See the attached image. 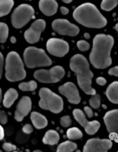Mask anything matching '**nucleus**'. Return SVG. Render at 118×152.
<instances>
[{
  "label": "nucleus",
  "instance_id": "423d86ee",
  "mask_svg": "<svg viewBox=\"0 0 118 152\" xmlns=\"http://www.w3.org/2000/svg\"><path fill=\"white\" fill-rule=\"evenodd\" d=\"M40 100V107L43 110H49L54 113H59L63 111V99L52 92L49 88H43L39 92Z\"/></svg>",
  "mask_w": 118,
  "mask_h": 152
},
{
  "label": "nucleus",
  "instance_id": "72a5a7b5",
  "mask_svg": "<svg viewBox=\"0 0 118 152\" xmlns=\"http://www.w3.org/2000/svg\"><path fill=\"white\" fill-rule=\"evenodd\" d=\"M84 111L85 112L86 115L87 116L88 118H92L93 116V111H92V110L90 107L85 106L84 107Z\"/></svg>",
  "mask_w": 118,
  "mask_h": 152
},
{
  "label": "nucleus",
  "instance_id": "6e6552de",
  "mask_svg": "<svg viewBox=\"0 0 118 152\" xmlns=\"http://www.w3.org/2000/svg\"><path fill=\"white\" fill-rule=\"evenodd\" d=\"M65 72L61 66H55L49 70L40 69L34 74L36 79L43 83H56L59 82L63 76Z\"/></svg>",
  "mask_w": 118,
  "mask_h": 152
},
{
  "label": "nucleus",
  "instance_id": "20e7f679",
  "mask_svg": "<svg viewBox=\"0 0 118 152\" xmlns=\"http://www.w3.org/2000/svg\"><path fill=\"white\" fill-rule=\"evenodd\" d=\"M6 77L11 82L23 80L26 76L24 64L20 55L15 52L9 53L6 59Z\"/></svg>",
  "mask_w": 118,
  "mask_h": 152
},
{
  "label": "nucleus",
  "instance_id": "1a4fd4ad",
  "mask_svg": "<svg viewBox=\"0 0 118 152\" xmlns=\"http://www.w3.org/2000/svg\"><path fill=\"white\" fill-rule=\"evenodd\" d=\"M52 28L60 35L74 37L79 32V27L65 19H57L52 23Z\"/></svg>",
  "mask_w": 118,
  "mask_h": 152
},
{
  "label": "nucleus",
  "instance_id": "58836bf2",
  "mask_svg": "<svg viewBox=\"0 0 118 152\" xmlns=\"http://www.w3.org/2000/svg\"><path fill=\"white\" fill-rule=\"evenodd\" d=\"M4 128L0 125V140L4 139Z\"/></svg>",
  "mask_w": 118,
  "mask_h": 152
},
{
  "label": "nucleus",
  "instance_id": "c756f323",
  "mask_svg": "<svg viewBox=\"0 0 118 152\" xmlns=\"http://www.w3.org/2000/svg\"><path fill=\"white\" fill-rule=\"evenodd\" d=\"M72 124L71 117L69 116H65L60 118V124L65 128L70 127Z\"/></svg>",
  "mask_w": 118,
  "mask_h": 152
},
{
  "label": "nucleus",
  "instance_id": "7c9ffc66",
  "mask_svg": "<svg viewBox=\"0 0 118 152\" xmlns=\"http://www.w3.org/2000/svg\"><path fill=\"white\" fill-rule=\"evenodd\" d=\"M2 148L6 152H11L16 150V146L10 143H4L2 145Z\"/></svg>",
  "mask_w": 118,
  "mask_h": 152
},
{
  "label": "nucleus",
  "instance_id": "2eb2a0df",
  "mask_svg": "<svg viewBox=\"0 0 118 152\" xmlns=\"http://www.w3.org/2000/svg\"><path fill=\"white\" fill-rule=\"evenodd\" d=\"M59 91L61 94L67 98L68 101L72 104H77L81 102V97L78 88L75 84L67 82L60 86Z\"/></svg>",
  "mask_w": 118,
  "mask_h": 152
},
{
  "label": "nucleus",
  "instance_id": "dca6fc26",
  "mask_svg": "<svg viewBox=\"0 0 118 152\" xmlns=\"http://www.w3.org/2000/svg\"><path fill=\"white\" fill-rule=\"evenodd\" d=\"M32 109V101L30 97L24 96L17 106L15 118L18 122H20L27 116Z\"/></svg>",
  "mask_w": 118,
  "mask_h": 152
},
{
  "label": "nucleus",
  "instance_id": "4c0bfd02",
  "mask_svg": "<svg viewBox=\"0 0 118 152\" xmlns=\"http://www.w3.org/2000/svg\"><path fill=\"white\" fill-rule=\"evenodd\" d=\"M60 12L63 15H66L69 12V10L66 7L62 6L60 7Z\"/></svg>",
  "mask_w": 118,
  "mask_h": 152
},
{
  "label": "nucleus",
  "instance_id": "f3484780",
  "mask_svg": "<svg viewBox=\"0 0 118 152\" xmlns=\"http://www.w3.org/2000/svg\"><path fill=\"white\" fill-rule=\"evenodd\" d=\"M39 7L44 15H54L58 9V4L55 0H40Z\"/></svg>",
  "mask_w": 118,
  "mask_h": 152
},
{
  "label": "nucleus",
  "instance_id": "473e14b6",
  "mask_svg": "<svg viewBox=\"0 0 118 152\" xmlns=\"http://www.w3.org/2000/svg\"><path fill=\"white\" fill-rule=\"evenodd\" d=\"M23 132L25 134H31L33 131V127L30 124H25L22 128Z\"/></svg>",
  "mask_w": 118,
  "mask_h": 152
},
{
  "label": "nucleus",
  "instance_id": "ea45409f",
  "mask_svg": "<svg viewBox=\"0 0 118 152\" xmlns=\"http://www.w3.org/2000/svg\"><path fill=\"white\" fill-rule=\"evenodd\" d=\"M10 40L12 43H15L16 42V38L15 37H11L10 38Z\"/></svg>",
  "mask_w": 118,
  "mask_h": 152
},
{
  "label": "nucleus",
  "instance_id": "a19ab883",
  "mask_svg": "<svg viewBox=\"0 0 118 152\" xmlns=\"http://www.w3.org/2000/svg\"><path fill=\"white\" fill-rule=\"evenodd\" d=\"M84 38H85L86 39H88L90 38V34L88 33H85L84 34Z\"/></svg>",
  "mask_w": 118,
  "mask_h": 152
},
{
  "label": "nucleus",
  "instance_id": "aec40b11",
  "mask_svg": "<svg viewBox=\"0 0 118 152\" xmlns=\"http://www.w3.org/2000/svg\"><path fill=\"white\" fill-rule=\"evenodd\" d=\"M18 97V92L14 88H9L5 93L3 104L5 107L9 108Z\"/></svg>",
  "mask_w": 118,
  "mask_h": 152
},
{
  "label": "nucleus",
  "instance_id": "79ce46f5",
  "mask_svg": "<svg viewBox=\"0 0 118 152\" xmlns=\"http://www.w3.org/2000/svg\"><path fill=\"white\" fill-rule=\"evenodd\" d=\"M62 1H63V2H65L66 4H69L72 1V0H62Z\"/></svg>",
  "mask_w": 118,
  "mask_h": 152
},
{
  "label": "nucleus",
  "instance_id": "393cba45",
  "mask_svg": "<svg viewBox=\"0 0 118 152\" xmlns=\"http://www.w3.org/2000/svg\"><path fill=\"white\" fill-rule=\"evenodd\" d=\"M118 0H102L101 8L106 11H110L118 5Z\"/></svg>",
  "mask_w": 118,
  "mask_h": 152
},
{
  "label": "nucleus",
  "instance_id": "bb28decb",
  "mask_svg": "<svg viewBox=\"0 0 118 152\" xmlns=\"http://www.w3.org/2000/svg\"><path fill=\"white\" fill-rule=\"evenodd\" d=\"M8 26L3 22H0V43H4L8 36Z\"/></svg>",
  "mask_w": 118,
  "mask_h": 152
},
{
  "label": "nucleus",
  "instance_id": "9d476101",
  "mask_svg": "<svg viewBox=\"0 0 118 152\" xmlns=\"http://www.w3.org/2000/svg\"><path fill=\"white\" fill-rule=\"evenodd\" d=\"M73 115L76 121L84 128L88 134L94 135L98 132L101 127V124L98 121H88L82 111L78 108L74 110Z\"/></svg>",
  "mask_w": 118,
  "mask_h": 152
},
{
  "label": "nucleus",
  "instance_id": "cd10ccee",
  "mask_svg": "<svg viewBox=\"0 0 118 152\" xmlns=\"http://www.w3.org/2000/svg\"><path fill=\"white\" fill-rule=\"evenodd\" d=\"M92 96V97L89 101V104L92 108L98 109L101 106V97L99 95L96 94Z\"/></svg>",
  "mask_w": 118,
  "mask_h": 152
},
{
  "label": "nucleus",
  "instance_id": "f8f14e48",
  "mask_svg": "<svg viewBox=\"0 0 118 152\" xmlns=\"http://www.w3.org/2000/svg\"><path fill=\"white\" fill-rule=\"evenodd\" d=\"M46 27V22L42 19L35 20L30 28L27 29L24 34L25 39L31 44L38 42L40 39V35Z\"/></svg>",
  "mask_w": 118,
  "mask_h": 152
},
{
  "label": "nucleus",
  "instance_id": "f704fd0d",
  "mask_svg": "<svg viewBox=\"0 0 118 152\" xmlns=\"http://www.w3.org/2000/svg\"><path fill=\"white\" fill-rule=\"evenodd\" d=\"M108 74L110 75L118 77V66H116L113 68H110L108 71Z\"/></svg>",
  "mask_w": 118,
  "mask_h": 152
},
{
  "label": "nucleus",
  "instance_id": "4be33fe9",
  "mask_svg": "<svg viewBox=\"0 0 118 152\" xmlns=\"http://www.w3.org/2000/svg\"><path fill=\"white\" fill-rule=\"evenodd\" d=\"M13 5V0H0V17L7 15Z\"/></svg>",
  "mask_w": 118,
  "mask_h": 152
},
{
  "label": "nucleus",
  "instance_id": "a211bd4d",
  "mask_svg": "<svg viewBox=\"0 0 118 152\" xmlns=\"http://www.w3.org/2000/svg\"><path fill=\"white\" fill-rule=\"evenodd\" d=\"M106 94L111 103L118 104V81H114L108 86Z\"/></svg>",
  "mask_w": 118,
  "mask_h": 152
},
{
  "label": "nucleus",
  "instance_id": "0eeeda50",
  "mask_svg": "<svg viewBox=\"0 0 118 152\" xmlns=\"http://www.w3.org/2000/svg\"><path fill=\"white\" fill-rule=\"evenodd\" d=\"M34 16V10L31 5L20 4L15 8L11 16L12 26L20 29L23 27Z\"/></svg>",
  "mask_w": 118,
  "mask_h": 152
},
{
  "label": "nucleus",
  "instance_id": "c9c22d12",
  "mask_svg": "<svg viewBox=\"0 0 118 152\" xmlns=\"http://www.w3.org/2000/svg\"><path fill=\"white\" fill-rule=\"evenodd\" d=\"M96 83L100 86H104L106 84V80L103 77H98L96 79Z\"/></svg>",
  "mask_w": 118,
  "mask_h": 152
},
{
  "label": "nucleus",
  "instance_id": "4468645a",
  "mask_svg": "<svg viewBox=\"0 0 118 152\" xmlns=\"http://www.w3.org/2000/svg\"><path fill=\"white\" fill-rule=\"evenodd\" d=\"M103 120L110 136L114 140L118 141V109L106 112Z\"/></svg>",
  "mask_w": 118,
  "mask_h": 152
},
{
  "label": "nucleus",
  "instance_id": "412c9836",
  "mask_svg": "<svg viewBox=\"0 0 118 152\" xmlns=\"http://www.w3.org/2000/svg\"><path fill=\"white\" fill-rule=\"evenodd\" d=\"M60 136L59 133L54 130H49L45 133L43 138V142L47 145H55L59 142Z\"/></svg>",
  "mask_w": 118,
  "mask_h": 152
},
{
  "label": "nucleus",
  "instance_id": "e433bc0d",
  "mask_svg": "<svg viewBox=\"0 0 118 152\" xmlns=\"http://www.w3.org/2000/svg\"><path fill=\"white\" fill-rule=\"evenodd\" d=\"M4 58L2 54L0 52V79L1 78L2 71H3V66H4Z\"/></svg>",
  "mask_w": 118,
  "mask_h": 152
},
{
  "label": "nucleus",
  "instance_id": "c03bdc74",
  "mask_svg": "<svg viewBox=\"0 0 118 152\" xmlns=\"http://www.w3.org/2000/svg\"><path fill=\"white\" fill-rule=\"evenodd\" d=\"M115 28L116 31H118V23H117V24L115 25Z\"/></svg>",
  "mask_w": 118,
  "mask_h": 152
},
{
  "label": "nucleus",
  "instance_id": "ddd939ff",
  "mask_svg": "<svg viewBox=\"0 0 118 152\" xmlns=\"http://www.w3.org/2000/svg\"><path fill=\"white\" fill-rule=\"evenodd\" d=\"M113 143L109 139L92 138L87 141L83 152H106L112 147Z\"/></svg>",
  "mask_w": 118,
  "mask_h": 152
},
{
  "label": "nucleus",
  "instance_id": "a18cd8bd",
  "mask_svg": "<svg viewBox=\"0 0 118 152\" xmlns=\"http://www.w3.org/2000/svg\"></svg>",
  "mask_w": 118,
  "mask_h": 152
},
{
  "label": "nucleus",
  "instance_id": "37998d69",
  "mask_svg": "<svg viewBox=\"0 0 118 152\" xmlns=\"http://www.w3.org/2000/svg\"><path fill=\"white\" fill-rule=\"evenodd\" d=\"M2 100V90L1 88H0V102H1Z\"/></svg>",
  "mask_w": 118,
  "mask_h": 152
},
{
  "label": "nucleus",
  "instance_id": "5701e85b",
  "mask_svg": "<svg viewBox=\"0 0 118 152\" xmlns=\"http://www.w3.org/2000/svg\"><path fill=\"white\" fill-rule=\"evenodd\" d=\"M77 148V145L75 143L70 140H67L59 145L57 148L56 152H74Z\"/></svg>",
  "mask_w": 118,
  "mask_h": 152
},
{
  "label": "nucleus",
  "instance_id": "f257e3e1",
  "mask_svg": "<svg viewBox=\"0 0 118 152\" xmlns=\"http://www.w3.org/2000/svg\"><path fill=\"white\" fill-rule=\"evenodd\" d=\"M114 44V38L110 35L99 34L95 37L90 60L95 68L103 69L111 65L110 53Z\"/></svg>",
  "mask_w": 118,
  "mask_h": 152
},
{
  "label": "nucleus",
  "instance_id": "7ed1b4c3",
  "mask_svg": "<svg viewBox=\"0 0 118 152\" xmlns=\"http://www.w3.org/2000/svg\"><path fill=\"white\" fill-rule=\"evenodd\" d=\"M73 17L79 24L88 28H102L107 24L106 18L91 3L79 5L73 12Z\"/></svg>",
  "mask_w": 118,
  "mask_h": 152
},
{
  "label": "nucleus",
  "instance_id": "6ab92c4d",
  "mask_svg": "<svg viewBox=\"0 0 118 152\" xmlns=\"http://www.w3.org/2000/svg\"><path fill=\"white\" fill-rule=\"evenodd\" d=\"M31 119L34 126L36 129H42L47 126V118L37 112H33L31 115Z\"/></svg>",
  "mask_w": 118,
  "mask_h": 152
},
{
  "label": "nucleus",
  "instance_id": "2f4dec72",
  "mask_svg": "<svg viewBox=\"0 0 118 152\" xmlns=\"http://www.w3.org/2000/svg\"><path fill=\"white\" fill-rule=\"evenodd\" d=\"M7 116L4 111H0V123L5 124L7 122Z\"/></svg>",
  "mask_w": 118,
  "mask_h": 152
},
{
  "label": "nucleus",
  "instance_id": "c85d7f7f",
  "mask_svg": "<svg viewBox=\"0 0 118 152\" xmlns=\"http://www.w3.org/2000/svg\"><path fill=\"white\" fill-rule=\"evenodd\" d=\"M77 46L79 50L82 52H85L90 48V44L87 41L84 40H79L77 43Z\"/></svg>",
  "mask_w": 118,
  "mask_h": 152
},
{
  "label": "nucleus",
  "instance_id": "a878e982",
  "mask_svg": "<svg viewBox=\"0 0 118 152\" xmlns=\"http://www.w3.org/2000/svg\"><path fill=\"white\" fill-rule=\"evenodd\" d=\"M19 88L23 91H33L37 88V84L33 80L28 83H22L19 85Z\"/></svg>",
  "mask_w": 118,
  "mask_h": 152
},
{
  "label": "nucleus",
  "instance_id": "9b49d317",
  "mask_svg": "<svg viewBox=\"0 0 118 152\" xmlns=\"http://www.w3.org/2000/svg\"><path fill=\"white\" fill-rule=\"evenodd\" d=\"M47 51L50 54L58 57H63L66 55L69 51V45L66 41L52 38L47 42Z\"/></svg>",
  "mask_w": 118,
  "mask_h": 152
},
{
  "label": "nucleus",
  "instance_id": "f03ea898",
  "mask_svg": "<svg viewBox=\"0 0 118 152\" xmlns=\"http://www.w3.org/2000/svg\"><path fill=\"white\" fill-rule=\"evenodd\" d=\"M70 67L76 74L79 88L87 95H95L96 91L92 87L93 73L90 70V64L86 58L81 54H76L71 58Z\"/></svg>",
  "mask_w": 118,
  "mask_h": 152
},
{
  "label": "nucleus",
  "instance_id": "b1692460",
  "mask_svg": "<svg viewBox=\"0 0 118 152\" xmlns=\"http://www.w3.org/2000/svg\"><path fill=\"white\" fill-rule=\"evenodd\" d=\"M67 138L70 140H77L83 137L82 132L77 127L69 128L67 131Z\"/></svg>",
  "mask_w": 118,
  "mask_h": 152
},
{
  "label": "nucleus",
  "instance_id": "39448f33",
  "mask_svg": "<svg viewBox=\"0 0 118 152\" xmlns=\"http://www.w3.org/2000/svg\"><path fill=\"white\" fill-rule=\"evenodd\" d=\"M24 60L28 68L47 66L52 64L50 58L42 49L29 47L24 52Z\"/></svg>",
  "mask_w": 118,
  "mask_h": 152
}]
</instances>
